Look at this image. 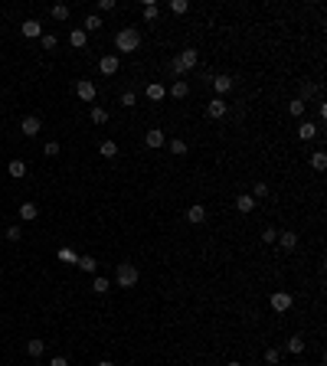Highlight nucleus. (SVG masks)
<instances>
[{
  "mask_svg": "<svg viewBox=\"0 0 327 366\" xmlns=\"http://www.w3.org/2000/svg\"><path fill=\"white\" fill-rule=\"evenodd\" d=\"M88 118L95 121V124H105V121H108V111H105V108H92V111H88Z\"/></svg>",
  "mask_w": 327,
  "mask_h": 366,
  "instance_id": "nucleus-26",
  "label": "nucleus"
},
{
  "mask_svg": "<svg viewBox=\"0 0 327 366\" xmlns=\"http://www.w3.org/2000/svg\"><path fill=\"white\" fill-rule=\"evenodd\" d=\"M311 167H314V170H327V154L324 151H314V154H311Z\"/></svg>",
  "mask_w": 327,
  "mask_h": 366,
  "instance_id": "nucleus-22",
  "label": "nucleus"
},
{
  "mask_svg": "<svg viewBox=\"0 0 327 366\" xmlns=\"http://www.w3.org/2000/svg\"><path fill=\"white\" fill-rule=\"evenodd\" d=\"M49 366H69V360H65V356H53V360H49Z\"/></svg>",
  "mask_w": 327,
  "mask_h": 366,
  "instance_id": "nucleus-44",
  "label": "nucleus"
},
{
  "mask_svg": "<svg viewBox=\"0 0 327 366\" xmlns=\"http://www.w3.org/2000/svg\"><path fill=\"white\" fill-rule=\"evenodd\" d=\"M311 95H317V85H314V82H305V85H301V95H298V98H301V102H307Z\"/></svg>",
  "mask_w": 327,
  "mask_h": 366,
  "instance_id": "nucleus-31",
  "label": "nucleus"
},
{
  "mask_svg": "<svg viewBox=\"0 0 327 366\" xmlns=\"http://www.w3.org/2000/svg\"><path fill=\"white\" fill-rule=\"evenodd\" d=\"M85 40H88L85 30H72V33H69V43L76 46V49H82V46H85Z\"/></svg>",
  "mask_w": 327,
  "mask_h": 366,
  "instance_id": "nucleus-21",
  "label": "nucleus"
},
{
  "mask_svg": "<svg viewBox=\"0 0 327 366\" xmlns=\"http://www.w3.org/2000/svg\"><path fill=\"white\" fill-rule=\"evenodd\" d=\"M134 102H138V95H134L131 88H124V92H121V105H124V108H131Z\"/></svg>",
  "mask_w": 327,
  "mask_h": 366,
  "instance_id": "nucleus-35",
  "label": "nucleus"
},
{
  "mask_svg": "<svg viewBox=\"0 0 327 366\" xmlns=\"http://www.w3.org/2000/svg\"><path fill=\"white\" fill-rule=\"evenodd\" d=\"M56 154H59V144L49 141V144H46V157H56Z\"/></svg>",
  "mask_w": 327,
  "mask_h": 366,
  "instance_id": "nucleus-41",
  "label": "nucleus"
},
{
  "mask_svg": "<svg viewBox=\"0 0 327 366\" xmlns=\"http://www.w3.org/2000/svg\"><path fill=\"white\" fill-rule=\"evenodd\" d=\"M275 242H282L285 252H291V248L298 245V232H278V239H275Z\"/></svg>",
  "mask_w": 327,
  "mask_h": 366,
  "instance_id": "nucleus-14",
  "label": "nucleus"
},
{
  "mask_svg": "<svg viewBox=\"0 0 327 366\" xmlns=\"http://www.w3.org/2000/svg\"><path fill=\"white\" fill-rule=\"evenodd\" d=\"M43 350H46V344H43V340H36V337L26 344V353H30V356H43Z\"/></svg>",
  "mask_w": 327,
  "mask_h": 366,
  "instance_id": "nucleus-23",
  "label": "nucleus"
},
{
  "mask_svg": "<svg viewBox=\"0 0 327 366\" xmlns=\"http://www.w3.org/2000/svg\"><path fill=\"white\" fill-rule=\"evenodd\" d=\"M255 196H268V183H255Z\"/></svg>",
  "mask_w": 327,
  "mask_h": 366,
  "instance_id": "nucleus-43",
  "label": "nucleus"
},
{
  "mask_svg": "<svg viewBox=\"0 0 327 366\" xmlns=\"http://www.w3.org/2000/svg\"><path fill=\"white\" fill-rule=\"evenodd\" d=\"M98 154H102V157H118V144H115V141H102V144H98Z\"/></svg>",
  "mask_w": 327,
  "mask_h": 366,
  "instance_id": "nucleus-16",
  "label": "nucleus"
},
{
  "mask_svg": "<svg viewBox=\"0 0 327 366\" xmlns=\"http://www.w3.org/2000/svg\"><path fill=\"white\" fill-rule=\"evenodd\" d=\"M226 111H229L226 98H213V102L206 105V115H209V118H226Z\"/></svg>",
  "mask_w": 327,
  "mask_h": 366,
  "instance_id": "nucleus-7",
  "label": "nucleus"
},
{
  "mask_svg": "<svg viewBox=\"0 0 327 366\" xmlns=\"http://www.w3.org/2000/svg\"><path fill=\"white\" fill-rule=\"evenodd\" d=\"M186 219H190L193 226L206 223V209H203V203H193V206H190V209H186Z\"/></svg>",
  "mask_w": 327,
  "mask_h": 366,
  "instance_id": "nucleus-11",
  "label": "nucleus"
},
{
  "mask_svg": "<svg viewBox=\"0 0 327 366\" xmlns=\"http://www.w3.org/2000/svg\"><path fill=\"white\" fill-rule=\"evenodd\" d=\"M7 170H10V177L23 180V177H26V163H23V161H10V163H7Z\"/></svg>",
  "mask_w": 327,
  "mask_h": 366,
  "instance_id": "nucleus-19",
  "label": "nucleus"
},
{
  "mask_svg": "<svg viewBox=\"0 0 327 366\" xmlns=\"http://www.w3.org/2000/svg\"><path fill=\"white\" fill-rule=\"evenodd\" d=\"M170 154H174V157H184V154H186V141L174 138V141H170Z\"/></svg>",
  "mask_w": 327,
  "mask_h": 366,
  "instance_id": "nucleus-27",
  "label": "nucleus"
},
{
  "mask_svg": "<svg viewBox=\"0 0 327 366\" xmlns=\"http://www.w3.org/2000/svg\"><path fill=\"white\" fill-rule=\"evenodd\" d=\"M59 262H69V265H79V255L72 248H59Z\"/></svg>",
  "mask_w": 327,
  "mask_h": 366,
  "instance_id": "nucleus-29",
  "label": "nucleus"
},
{
  "mask_svg": "<svg viewBox=\"0 0 327 366\" xmlns=\"http://www.w3.org/2000/svg\"><path fill=\"white\" fill-rule=\"evenodd\" d=\"M23 36H26V40H36V36H43V23L40 20H23Z\"/></svg>",
  "mask_w": 327,
  "mask_h": 366,
  "instance_id": "nucleus-10",
  "label": "nucleus"
},
{
  "mask_svg": "<svg viewBox=\"0 0 327 366\" xmlns=\"http://www.w3.org/2000/svg\"><path fill=\"white\" fill-rule=\"evenodd\" d=\"M232 85H236V82H232L229 76H216V79H213V88H216L219 95H226V92H232Z\"/></svg>",
  "mask_w": 327,
  "mask_h": 366,
  "instance_id": "nucleus-13",
  "label": "nucleus"
},
{
  "mask_svg": "<svg viewBox=\"0 0 327 366\" xmlns=\"http://www.w3.org/2000/svg\"><path fill=\"white\" fill-rule=\"evenodd\" d=\"M49 13H53V20H69V7H65V3H56Z\"/></svg>",
  "mask_w": 327,
  "mask_h": 366,
  "instance_id": "nucleus-30",
  "label": "nucleus"
},
{
  "mask_svg": "<svg viewBox=\"0 0 327 366\" xmlns=\"http://www.w3.org/2000/svg\"><path fill=\"white\" fill-rule=\"evenodd\" d=\"M144 144H147L151 151H157V147H164V144H167V138H164V131L151 128V131H147V134H144Z\"/></svg>",
  "mask_w": 327,
  "mask_h": 366,
  "instance_id": "nucleus-9",
  "label": "nucleus"
},
{
  "mask_svg": "<svg viewBox=\"0 0 327 366\" xmlns=\"http://www.w3.org/2000/svg\"><path fill=\"white\" fill-rule=\"evenodd\" d=\"M118 56H102V59H98V72H102V76H115V72H118Z\"/></svg>",
  "mask_w": 327,
  "mask_h": 366,
  "instance_id": "nucleus-6",
  "label": "nucleus"
},
{
  "mask_svg": "<svg viewBox=\"0 0 327 366\" xmlns=\"http://www.w3.org/2000/svg\"><path fill=\"white\" fill-rule=\"evenodd\" d=\"M20 239H23L20 226H10V229H7V242H20Z\"/></svg>",
  "mask_w": 327,
  "mask_h": 366,
  "instance_id": "nucleus-39",
  "label": "nucleus"
},
{
  "mask_svg": "<svg viewBox=\"0 0 327 366\" xmlns=\"http://www.w3.org/2000/svg\"><path fill=\"white\" fill-rule=\"evenodd\" d=\"M115 46H118V53H134V49L141 46V33L134 30V26H124V30H118V36H115Z\"/></svg>",
  "mask_w": 327,
  "mask_h": 366,
  "instance_id": "nucleus-1",
  "label": "nucleus"
},
{
  "mask_svg": "<svg viewBox=\"0 0 327 366\" xmlns=\"http://www.w3.org/2000/svg\"><path fill=\"white\" fill-rule=\"evenodd\" d=\"M186 10H190V3H186V0H170V13L180 17V13H186Z\"/></svg>",
  "mask_w": 327,
  "mask_h": 366,
  "instance_id": "nucleus-32",
  "label": "nucleus"
},
{
  "mask_svg": "<svg viewBox=\"0 0 327 366\" xmlns=\"http://www.w3.org/2000/svg\"><path fill=\"white\" fill-rule=\"evenodd\" d=\"M98 10H105V13L115 10V0H98Z\"/></svg>",
  "mask_w": 327,
  "mask_h": 366,
  "instance_id": "nucleus-42",
  "label": "nucleus"
},
{
  "mask_svg": "<svg viewBox=\"0 0 327 366\" xmlns=\"http://www.w3.org/2000/svg\"><path fill=\"white\" fill-rule=\"evenodd\" d=\"M288 111L301 118V115H305V102H301V98H291V105H288Z\"/></svg>",
  "mask_w": 327,
  "mask_h": 366,
  "instance_id": "nucleus-34",
  "label": "nucleus"
},
{
  "mask_svg": "<svg viewBox=\"0 0 327 366\" xmlns=\"http://www.w3.org/2000/svg\"><path fill=\"white\" fill-rule=\"evenodd\" d=\"M92 288H95V294H105V291L111 288V281H108V278H95V285H92Z\"/></svg>",
  "mask_w": 327,
  "mask_h": 366,
  "instance_id": "nucleus-36",
  "label": "nucleus"
},
{
  "mask_svg": "<svg viewBox=\"0 0 327 366\" xmlns=\"http://www.w3.org/2000/svg\"><path fill=\"white\" fill-rule=\"evenodd\" d=\"M157 13H161V7H157V3H144V20H147V23L157 20Z\"/></svg>",
  "mask_w": 327,
  "mask_h": 366,
  "instance_id": "nucleus-28",
  "label": "nucleus"
},
{
  "mask_svg": "<svg viewBox=\"0 0 327 366\" xmlns=\"http://www.w3.org/2000/svg\"><path fill=\"white\" fill-rule=\"evenodd\" d=\"M196 62H200V53L190 46V49H184V53H180L174 62H170V69H174V76H186L190 69H196Z\"/></svg>",
  "mask_w": 327,
  "mask_h": 366,
  "instance_id": "nucleus-2",
  "label": "nucleus"
},
{
  "mask_svg": "<svg viewBox=\"0 0 327 366\" xmlns=\"http://www.w3.org/2000/svg\"><path fill=\"white\" fill-rule=\"evenodd\" d=\"M40 131H43V121L36 118V115H26V118L20 121V134L23 138H36Z\"/></svg>",
  "mask_w": 327,
  "mask_h": 366,
  "instance_id": "nucleus-4",
  "label": "nucleus"
},
{
  "mask_svg": "<svg viewBox=\"0 0 327 366\" xmlns=\"http://www.w3.org/2000/svg\"><path fill=\"white\" fill-rule=\"evenodd\" d=\"M40 40H43V49H56V43H59V40H56L53 33H43Z\"/></svg>",
  "mask_w": 327,
  "mask_h": 366,
  "instance_id": "nucleus-38",
  "label": "nucleus"
},
{
  "mask_svg": "<svg viewBox=\"0 0 327 366\" xmlns=\"http://www.w3.org/2000/svg\"><path fill=\"white\" fill-rule=\"evenodd\" d=\"M275 239H278V229H272V226L262 229V242H275Z\"/></svg>",
  "mask_w": 327,
  "mask_h": 366,
  "instance_id": "nucleus-37",
  "label": "nucleus"
},
{
  "mask_svg": "<svg viewBox=\"0 0 327 366\" xmlns=\"http://www.w3.org/2000/svg\"><path fill=\"white\" fill-rule=\"evenodd\" d=\"M144 92H147V98H151V102H161V98L167 95V88H164L161 82H151V85L144 88Z\"/></svg>",
  "mask_w": 327,
  "mask_h": 366,
  "instance_id": "nucleus-17",
  "label": "nucleus"
},
{
  "mask_svg": "<svg viewBox=\"0 0 327 366\" xmlns=\"http://www.w3.org/2000/svg\"><path fill=\"white\" fill-rule=\"evenodd\" d=\"M226 366H242V363H236V360H232V363H226Z\"/></svg>",
  "mask_w": 327,
  "mask_h": 366,
  "instance_id": "nucleus-46",
  "label": "nucleus"
},
{
  "mask_svg": "<svg viewBox=\"0 0 327 366\" xmlns=\"http://www.w3.org/2000/svg\"><path fill=\"white\" fill-rule=\"evenodd\" d=\"M236 209H239V213H252V209H255V196L242 193L239 200H236Z\"/></svg>",
  "mask_w": 327,
  "mask_h": 366,
  "instance_id": "nucleus-15",
  "label": "nucleus"
},
{
  "mask_svg": "<svg viewBox=\"0 0 327 366\" xmlns=\"http://www.w3.org/2000/svg\"><path fill=\"white\" fill-rule=\"evenodd\" d=\"M36 216H40L36 203H20V219H26V223H30V219H36Z\"/></svg>",
  "mask_w": 327,
  "mask_h": 366,
  "instance_id": "nucleus-20",
  "label": "nucleus"
},
{
  "mask_svg": "<svg viewBox=\"0 0 327 366\" xmlns=\"http://www.w3.org/2000/svg\"><path fill=\"white\" fill-rule=\"evenodd\" d=\"M76 95L82 98V102H95V82H88V79H82L76 85Z\"/></svg>",
  "mask_w": 327,
  "mask_h": 366,
  "instance_id": "nucleus-8",
  "label": "nucleus"
},
{
  "mask_svg": "<svg viewBox=\"0 0 327 366\" xmlns=\"http://www.w3.org/2000/svg\"><path fill=\"white\" fill-rule=\"evenodd\" d=\"M291 304H294V298L288 294V291H275L272 294V311L285 314V311H291Z\"/></svg>",
  "mask_w": 327,
  "mask_h": 366,
  "instance_id": "nucleus-5",
  "label": "nucleus"
},
{
  "mask_svg": "<svg viewBox=\"0 0 327 366\" xmlns=\"http://www.w3.org/2000/svg\"><path fill=\"white\" fill-rule=\"evenodd\" d=\"M98 366H115V363H111V360H102V363H98Z\"/></svg>",
  "mask_w": 327,
  "mask_h": 366,
  "instance_id": "nucleus-45",
  "label": "nucleus"
},
{
  "mask_svg": "<svg viewBox=\"0 0 327 366\" xmlns=\"http://www.w3.org/2000/svg\"><path fill=\"white\" fill-rule=\"evenodd\" d=\"M170 95H174V98H186V95H190V85H186L184 79H177L174 85H170Z\"/></svg>",
  "mask_w": 327,
  "mask_h": 366,
  "instance_id": "nucleus-18",
  "label": "nucleus"
},
{
  "mask_svg": "<svg viewBox=\"0 0 327 366\" xmlns=\"http://www.w3.org/2000/svg\"><path fill=\"white\" fill-rule=\"evenodd\" d=\"M79 268L82 271H98V262L92 255H79Z\"/></svg>",
  "mask_w": 327,
  "mask_h": 366,
  "instance_id": "nucleus-24",
  "label": "nucleus"
},
{
  "mask_svg": "<svg viewBox=\"0 0 327 366\" xmlns=\"http://www.w3.org/2000/svg\"><path fill=\"white\" fill-rule=\"evenodd\" d=\"M138 278H141V275H138V268H134L131 262H121L118 268H115V281H118V288H134Z\"/></svg>",
  "mask_w": 327,
  "mask_h": 366,
  "instance_id": "nucleus-3",
  "label": "nucleus"
},
{
  "mask_svg": "<svg viewBox=\"0 0 327 366\" xmlns=\"http://www.w3.org/2000/svg\"><path fill=\"white\" fill-rule=\"evenodd\" d=\"M298 138L301 141H314L317 138V124L314 121H301V124H298Z\"/></svg>",
  "mask_w": 327,
  "mask_h": 366,
  "instance_id": "nucleus-12",
  "label": "nucleus"
},
{
  "mask_svg": "<svg viewBox=\"0 0 327 366\" xmlns=\"http://www.w3.org/2000/svg\"><path fill=\"white\" fill-rule=\"evenodd\" d=\"M278 360H282V353H278V350H268V353H265V363H278Z\"/></svg>",
  "mask_w": 327,
  "mask_h": 366,
  "instance_id": "nucleus-40",
  "label": "nucleus"
},
{
  "mask_svg": "<svg viewBox=\"0 0 327 366\" xmlns=\"http://www.w3.org/2000/svg\"><path fill=\"white\" fill-rule=\"evenodd\" d=\"M98 26H102V20H98L95 13H92V17H85V26H82V30H85V33H95Z\"/></svg>",
  "mask_w": 327,
  "mask_h": 366,
  "instance_id": "nucleus-33",
  "label": "nucleus"
},
{
  "mask_svg": "<svg viewBox=\"0 0 327 366\" xmlns=\"http://www.w3.org/2000/svg\"><path fill=\"white\" fill-rule=\"evenodd\" d=\"M288 353H305V337L294 334L291 340H288Z\"/></svg>",
  "mask_w": 327,
  "mask_h": 366,
  "instance_id": "nucleus-25",
  "label": "nucleus"
}]
</instances>
